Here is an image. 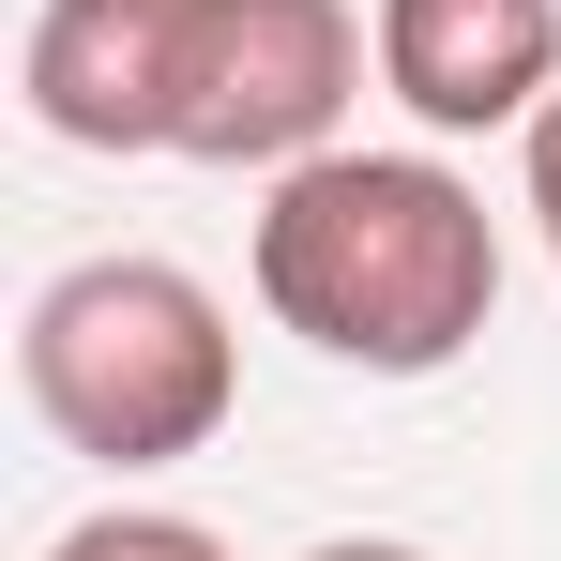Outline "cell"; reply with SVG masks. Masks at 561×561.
Listing matches in <instances>:
<instances>
[{"mask_svg": "<svg viewBox=\"0 0 561 561\" xmlns=\"http://www.w3.org/2000/svg\"><path fill=\"white\" fill-rule=\"evenodd\" d=\"M516 137H531V228H547V259H561V92L531 106Z\"/></svg>", "mask_w": 561, "mask_h": 561, "instance_id": "7", "label": "cell"}, {"mask_svg": "<svg viewBox=\"0 0 561 561\" xmlns=\"http://www.w3.org/2000/svg\"><path fill=\"white\" fill-rule=\"evenodd\" d=\"M15 379H31V410H46L61 456L168 470V456H213V440H228L243 334H228V304H213L183 259H77V274L31 288Z\"/></svg>", "mask_w": 561, "mask_h": 561, "instance_id": "2", "label": "cell"}, {"mask_svg": "<svg viewBox=\"0 0 561 561\" xmlns=\"http://www.w3.org/2000/svg\"><path fill=\"white\" fill-rule=\"evenodd\" d=\"M259 304L319 365L440 379L501 319V228L440 152H304L259 197Z\"/></svg>", "mask_w": 561, "mask_h": 561, "instance_id": "1", "label": "cell"}, {"mask_svg": "<svg viewBox=\"0 0 561 561\" xmlns=\"http://www.w3.org/2000/svg\"><path fill=\"white\" fill-rule=\"evenodd\" d=\"M304 561H440V547H394V531H334V547H304Z\"/></svg>", "mask_w": 561, "mask_h": 561, "instance_id": "8", "label": "cell"}, {"mask_svg": "<svg viewBox=\"0 0 561 561\" xmlns=\"http://www.w3.org/2000/svg\"><path fill=\"white\" fill-rule=\"evenodd\" d=\"M379 92L425 137H501L561 92V0H379Z\"/></svg>", "mask_w": 561, "mask_h": 561, "instance_id": "5", "label": "cell"}, {"mask_svg": "<svg viewBox=\"0 0 561 561\" xmlns=\"http://www.w3.org/2000/svg\"><path fill=\"white\" fill-rule=\"evenodd\" d=\"M365 15L350 0H213L197 15V77H183V168H304L334 152V122L365 92Z\"/></svg>", "mask_w": 561, "mask_h": 561, "instance_id": "3", "label": "cell"}, {"mask_svg": "<svg viewBox=\"0 0 561 561\" xmlns=\"http://www.w3.org/2000/svg\"><path fill=\"white\" fill-rule=\"evenodd\" d=\"M197 15L213 0H46L31 15V122L61 152H168L197 77Z\"/></svg>", "mask_w": 561, "mask_h": 561, "instance_id": "4", "label": "cell"}, {"mask_svg": "<svg viewBox=\"0 0 561 561\" xmlns=\"http://www.w3.org/2000/svg\"><path fill=\"white\" fill-rule=\"evenodd\" d=\"M46 561H228V531H197V516H168V501H106V516H77V531H46Z\"/></svg>", "mask_w": 561, "mask_h": 561, "instance_id": "6", "label": "cell"}]
</instances>
